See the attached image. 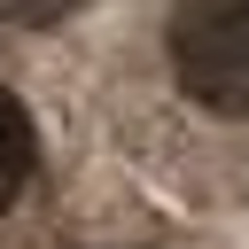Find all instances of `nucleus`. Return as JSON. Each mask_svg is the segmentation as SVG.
Returning <instances> with one entry per match:
<instances>
[{"mask_svg": "<svg viewBox=\"0 0 249 249\" xmlns=\"http://www.w3.org/2000/svg\"><path fill=\"white\" fill-rule=\"evenodd\" d=\"M171 62L202 109L249 117V0H179L171 8Z\"/></svg>", "mask_w": 249, "mask_h": 249, "instance_id": "f257e3e1", "label": "nucleus"}, {"mask_svg": "<svg viewBox=\"0 0 249 249\" xmlns=\"http://www.w3.org/2000/svg\"><path fill=\"white\" fill-rule=\"evenodd\" d=\"M31 156H39V148H31V117H23V101L0 86V210L23 195V179H31Z\"/></svg>", "mask_w": 249, "mask_h": 249, "instance_id": "f03ea898", "label": "nucleus"}, {"mask_svg": "<svg viewBox=\"0 0 249 249\" xmlns=\"http://www.w3.org/2000/svg\"><path fill=\"white\" fill-rule=\"evenodd\" d=\"M78 0H0V23H54V16H70Z\"/></svg>", "mask_w": 249, "mask_h": 249, "instance_id": "7ed1b4c3", "label": "nucleus"}]
</instances>
